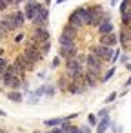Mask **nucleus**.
Segmentation results:
<instances>
[{
    "label": "nucleus",
    "mask_w": 131,
    "mask_h": 133,
    "mask_svg": "<svg viewBox=\"0 0 131 133\" xmlns=\"http://www.w3.org/2000/svg\"><path fill=\"white\" fill-rule=\"evenodd\" d=\"M67 24H69L71 28H75L77 31L82 29L84 26H89V13H87V8H78V9H75V11L69 15Z\"/></svg>",
    "instance_id": "f257e3e1"
},
{
    "label": "nucleus",
    "mask_w": 131,
    "mask_h": 133,
    "mask_svg": "<svg viewBox=\"0 0 131 133\" xmlns=\"http://www.w3.org/2000/svg\"><path fill=\"white\" fill-rule=\"evenodd\" d=\"M87 13H89V26L93 28H98L102 24V18H104V9L98 6V4H91L87 6Z\"/></svg>",
    "instance_id": "f03ea898"
},
{
    "label": "nucleus",
    "mask_w": 131,
    "mask_h": 133,
    "mask_svg": "<svg viewBox=\"0 0 131 133\" xmlns=\"http://www.w3.org/2000/svg\"><path fill=\"white\" fill-rule=\"evenodd\" d=\"M86 71L87 73H93L96 77H100V71H102V60L93 55V53H87L86 55Z\"/></svg>",
    "instance_id": "7ed1b4c3"
},
{
    "label": "nucleus",
    "mask_w": 131,
    "mask_h": 133,
    "mask_svg": "<svg viewBox=\"0 0 131 133\" xmlns=\"http://www.w3.org/2000/svg\"><path fill=\"white\" fill-rule=\"evenodd\" d=\"M42 8H44L42 2H26V4H24V15H26V20L35 22V18H37L38 13L42 11Z\"/></svg>",
    "instance_id": "20e7f679"
},
{
    "label": "nucleus",
    "mask_w": 131,
    "mask_h": 133,
    "mask_svg": "<svg viewBox=\"0 0 131 133\" xmlns=\"http://www.w3.org/2000/svg\"><path fill=\"white\" fill-rule=\"evenodd\" d=\"M89 53H93V55H96L100 60H111L113 58V49L111 48H106V46H100V44H95V46H91V51Z\"/></svg>",
    "instance_id": "39448f33"
},
{
    "label": "nucleus",
    "mask_w": 131,
    "mask_h": 133,
    "mask_svg": "<svg viewBox=\"0 0 131 133\" xmlns=\"http://www.w3.org/2000/svg\"><path fill=\"white\" fill-rule=\"evenodd\" d=\"M31 40H35L37 44H42V42H49V31L47 28H33L31 31Z\"/></svg>",
    "instance_id": "423d86ee"
},
{
    "label": "nucleus",
    "mask_w": 131,
    "mask_h": 133,
    "mask_svg": "<svg viewBox=\"0 0 131 133\" xmlns=\"http://www.w3.org/2000/svg\"><path fill=\"white\" fill-rule=\"evenodd\" d=\"M77 44H67V46H60L58 48V57H62V58H66V60H69V58H73V57H77Z\"/></svg>",
    "instance_id": "0eeeda50"
},
{
    "label": "nucleus",
    "mask_w": 131,
    "mask_h": 133,
    "mask_svg": "<svg viewBox=\"0 0 131 133\" xmlns=\"http://www.w3.org/2000/svg\"><path fill=\"white\" fill-rule=\"evenodd\" d=\"M11 20H13L15 31L20 29V28H24V24H26V15H24V11H20V9L13 11V13H11Z\"/></svg>",
    "instance_id": "6e6552de"
},
{
    "label": "nucleus",
    "mask_w": 131,
    "mask_h": 133,
    "mask_svg": "<svg viewBox=\"0 0 131 133\" xmlns=\"http://www.w3.org/2000/svg\"><path fill=\"white\" fill-rule=\"evenodd\" d=\"M15 64L22 69V71H31L33 68H35V64H31L29 60H27V57L24 55V53H20V55H17V58H15Z\"/></svg>",
    "instance_id": "1a4fd4ad"
},
{
    "label": "nucleus",
    "mask_w": 131,
    "mask_h": 133,
    "mask_svg": "<svg viewBox=\"0 0 131 133\" xmlns=\"http://www.w3.org/2000/svg\"><path fill=\"white\" fill-rule=\"evenodd\" d=\"M2 82H4V86H8L9 89H18L20 86H24V80H20V78H17V77H9V75H4Z\"/></svg>",
    "instance_id": "9d476101"
},
{
    "label": "nucleus",
    "mask_w": 131,
    "mask_h": 133,
    "mask_svg": "<svg viewBox=\"0 0 131 133\" xmlns=\"http://www.w3.org/2000/svg\"><path fill=\"white\" fill-rule=\"evenodd\" d=\"M116 42H118V37L115 35V31L109 33V35H102L100 37V46H106V48L113 49V46H116Z\"/></svg>",
    "instance_id": "9b49d317"
},
{
    "label": "nucleus",
    "mask_w": 131,
    "mask_h": 133,
    "mask_svg": "<svg viewBox=\"0 0 131 133\" xmlns=\"http://www.w3.org/2000/svg\"><path fill=\"white\" fill-rule=\"evenodd\" d=\"M118 42H120L122 48H129L131 46V29L122 28L120 29V35H118Z\"/></svg>",
    "instance_id": "f8f14e48"
},
{
    "label": "nucleus",
    "mask_w": 131,
    "mask_h": 133,
    "mask_svg": "<svg viewBox=\"0 0 131 133\" xmlns=\"http://www.w3.org/2000/svg\"><path fill=\"white\" fill-rule=\"evenodd\" d=\"M60 37L62 38H67V40H77V29L71 28L69 24H66L64 29H62V33H60Z\"/></svg>",
    "instance_id": "ddd939ff"
},
{
    "label": "nucleus",
    "mask_w": 131,
    "mask_h": 133,
    "mask_svg": "<svg viewBox=\"0 0 131 133\" xmlns=\"http://www.w3.org/2000/svg\"><path fill=\"white\" fill-rule=\"evenodd\" d=\"M84 80H86V86L87 88H95L96 86V82H98V77L96 75H93V73H84Z\"/></svg>",
    "instance_id": "4468645a"
},
{
    "label": "nucleus",
    "mask_w": 131,
    "mask_h": 133,
    "mask_svg": "<svg viewBox=\"0 0 131 133\" xmlns=\"http://www.w3.org/2000/svg\"><path fill=\"white\" fill-rule=\"evenodd\" d=\"M113 28H115V26H113L111 22H104V24H100V26H98V33H100V37H102V35H109V33H113Z\"/></svg>",
    "instance_id": "2eb2a0df"
},
{
    "label": "nucleus",
    "mask_w": 131,
    "mask_h": 133,
    "mask_svg": "<svg viewBox=\"0 0 131 133\" xmlns=\"http://www.w3.org/2000/svg\"><path fill=\"white\" fill-rule=\"evenodd\" d=\"M109 124H111V118H109V117L102 118V120L96 124V133H106V129L109 128Z\"/></svg>",
    "instance_id": "dca6fc26"
},
{
    "label": "nucleus",
    "mask_w": 131,
    "mask_h": 133,
    "mask_svg": "<svg viewBox=\"0 0 131 133\" xmlns=\"http://www.w3.org/2000/svg\"><path fill=\"white\" fill-rule=\"evenodd\" d=\"M69 84H71V80H69V77L64 73L60 78H58V89H62V91H67V88H69Z\"/></svg>",
    "instance_id": "f3484780"
},
{
    "label": "nucleus",
    "mask_w": 131,
    "mask_h": 133,
    "mask_svg": "<svg viewBox=\"0 0 131 133\" xmlns=\"http://www.w3.org/2000/svg\"><path fill=\"white\" fill-rule=\"evenodd\" d=\"M60 129H62L64 133H80V128H77V126H73V124H69V122H64V124L60 126Z\"/></svg>",
    "instance_id": "a211bd4d"
},
{
    "label": "nucleus",
    "mask_w": 131,
    "mask_h": 133,
    "mask_svg": "<svg viewBox=\"0 0 131 133\" xmlns=\"http://www.w3.org/2000/svg\"><path fill=\"white\" fill-rule=\"evenodd\" d=\"M8 98L13 100V102H22V93H18V91H9V93H8Z\"/></svg>",
    "instance_id": "6ab92c4d"
},
{
    "label": "nucleus",
    "mask_w": 131,
    "mask_h": 133,
    "mask_svg": "<svg viewBox=\"0 0 131 133\" xmlns=\"http://www.w3.org/2000/svg\"><path fill=\"white\" fill-rule=\"evenodd\" d=\"M8 66H9L8 58H6V57H0V75H4V73H6Z\"/></svg>",
    "instance_id": "aec40b11"
},
{
    "label": "nucleus",
    "mask_w": 131,
    "mask_h": 133,
    "mask_svg": "<svg viewBox=\"0 0 131 133\" xmlns=\"http://www.w3.org/2000/svg\"><path fill=\"white\" fill-rule=\"evenodd\" d=\"M127 9H129V2H127V0L120 2V17H122V15H126V13H127Z\"/></svg>",
    "instance_id": "412c9836"
},
{
    "label": "nucleus",
    "mask_w": 131,
    "mask_h": 133,
    "mask_svg": "<svg viewBox=\"0 0 131 133\" xmlns=\"http://www.w3.org/2000/svg\"><path fill=\"white\" fill-rule=\"evenodd\" d=\"M115 71H116L115 68H111V69H107V73H106V75L102 77V82H107V80H109V78H111V77L115 75Z\"/></svg>",
    "instance_id": "4be33fe9"
},
{
    "label": "nucleus",
    "mask_w": 131,
    "mask_h": 133,
    "mask_svg": "<svg viewBox=\"0 0 131 133\" xmlns=\"http://www.w3.org/2000/svg\"><path fill=\"white\" fill-rule=\"evenodd\" d=\"M96 117H98V118H106V117H109V108H102V109L96 113Z\"/></svg>",
    "instance_id": "5701e85b"
},
{
    "label": "nucleus",
    "mask_w": 131,
    "mask_h": 133,
    "mask_svg": "<svg viewBox=\"0 0 131 133\" xmlns=\"http://www.w3.org/2000/svg\"><path fill=\"white\" fill-rule=\"evenodd\" d=\"M98 120H96V115H87V126H96Z\"/></svg>",
    "instance_id": "b1692460"
},
{
    "label": "nucleus",
    "mask_w": 131,
    "mask_h": 133,
    "mask_svg": "<svg viewBox=\"0 0 131 133\" xmlns=\"http://www.w3.org/2000/svg\"><path fill=\"white\" fill-rule=\"evenodd\" d=\"M115 98H116V93H115V91H113V93H109V95H107V98H106V100H104V102H106V104H111V102H113V100H115Z\"/></svg>",
    "instance_id": "393cba45"
},
{
    "label": "nucleus",
    "mask_w": 131,
    "mask_h": 133,
    "mask_svg": "<svg viewBox=\"0 0 131 133\" xmlns=\"http://www.w3.org/2000/svg\"><path fill=\"white\" fill-rule=\"evenodd\" d=\"M11 4L8 2V0H0V11H4V9H8Z\"/></svg>",
    "instance_id": "a878e982"
},
{
    "label": "nucleus",
    "mask_w": 131,
    "mask_h": 133,
    "mask_svg": "<svg viewBox=\"0 0 131 133\" xmlns=\"http://www.w3.org/2000/svg\"><path fill=\"white\" fill-rule=\"evenodd\" d=\"M46 95H47V97H53V95H55V88H53V86H46Z\"/></svg>",
    "instance_id": "bb28decb"
},
{
    "label": "nucleus",
    "mask_w": 131,
    "mask_h": 133,
    "mask_svg": "<svg viewBox=\"0 0 131 133\" xmlns=\"http://www.w3.org/2000/svg\"><path fill=\"white\" fill-rule=\"evenodd\" d=\"M120 57V49H115V53H113V58L109 60V62H116V58Z\"/></svg>",
    "instance_id": "cd10ccee"
},
{
    "label": "nucleus",
    "mask_w": 131,
    "mask_h": 133,
    "mask_svg": "<svg viewBox=\"0 0 131 133\" xmlns=\"http://www.w3.org/2000/svg\"><path fill=\"white\" fill-rule=\"evenodd\" d=\"M58 64H60V57H55L51 62V68H58Z\"/></svg>",
    "instance_id": "c85d7f7f"
},
{
    "label": "nucleus",
    "mask_w": 131,
    "mask_h": 133,
    "mask_svg": "<svg viewBox=\"0 0 131 133\" xmlns=\"http://www.w3.org/2000/svg\"><path fill=\"white\" fill-rule=\"evenodd\" d=\"M22 40H24V35H22V33H18V35L15 37V42H17V44H20Z\"/></svg>",
    "instance_id": "c756f323"
},
{
    "label": "nucleus",
    "mask_w": 131,
    "mask_h": 133,
    "mask_svg": "<svg viewBox=\"0 0 131 133\" xmlns=\"http://www.w3.org/2000/svg\"><path fill=\"white\" fill-rule=\"evenodd\" d=\"M80 133H91V128L89 126H82L80 128Z\"/></svg>",
    "instance_id": "7c9ffc66"
},
{
    "label": "nucleus",
    "mask_w": 131,
    "mask_h": 133,
    "mask_svg": "<svg viewBox=\"0 0 131 133\" xmlns=\"http://www.w3.org/2000/svg\"><path fill=\"white\" fill-rule=\"evenodd\" d=\"M46 133H64L60 128H53V129H49V131H46Z\"/></svg>",
    "instance_id": "2f4dec72"
},
{
    "label": "nucleus",
    "mask_w": 131,
    "mask_h": 133,
    "mask_svg": "<svg viewBox=\"0 0 131 133\" xmlns=\"http://www.w3.org/2000/svg\"><path fill=\"white\" fill-rule=\"evenodd\" d=\"M126 88H131V77L127 78V82H126Z\"/></svg>",
    "instance_id": "473e14b6"
},
{
    "label": "nucleus",
    "mask_w": 131,
    "mask_h": 133,
    "mask_svg": "<svg viewBox=\"0 0 131 133\" xmlns=\"http://www.w3.org/2000/svg\"><path fill=\"white\" fill-rule=\"evenodd\" d=\"M4 115H6V111H4V109H0V117H4Z\"/></svg>",
    "instance_id": "72a5a7b5"
},
{
    "label": "nucleus",
    "mask_w": 131,
    "mask_h": 133,
    "mask_svg": "<svg viewBox=\"0 0 131 133\" xmlns=\"http://www.w3.org/2000/svg\"><path fill=\"white\" fill-rule=\"evenodd\" d=\"M0 57H4V49L2 48H0Z\"/></svg>",
    "instance_id": "f704fd0d"
},
{
    "label": "nucleus",
    "mask_w": 131,
    "mask_h": 133,
    "mask_svg": "<svg viewBox=\"0 0 131 133\" xmlns=\"http://www.w3.org/2000/svg\"><path fill=\"white\" fill-rule=\"evenodd\" d=\"M126 68H127V69H129V71H131V64H126Z\"/></svg>",
    "instance_id": "c9c22d12"
},
{
    "label": "nucleus",
    "mask_w": 131,
    "mask_h": 133,
    "mask_svg": "<svg viewBox=\"0 0 131 133\" xmlns=\"http://www.w3.org/2000/svg\"><path fill=\"white\" fill-rule=\"evenodd\" d=\"M0 133H6V131H4V129H0Z\"/></svg>",
    "instance_id": "e433bc0d"
},
{
    "label": "nucleus",
    "mask_w": 131,
    "mask_h": 133,
    "mask_svg": "<svg viewBox=\"0 0 131 133\" xmlns=\"http://www.w3.org/2000/svg\"><path fill=\"white\" fill-rule=\"evenodd\" d=\"M35 133H40V131H35Z\"/></svg>",
    "instance_id": "4c0bfd02"
}]
</instances>
